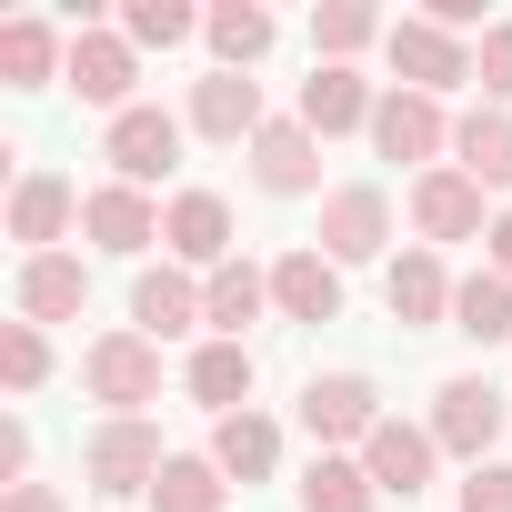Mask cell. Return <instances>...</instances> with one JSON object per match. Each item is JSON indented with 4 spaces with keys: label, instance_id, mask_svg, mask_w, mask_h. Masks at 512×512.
Here are the masks:
<instances>
[{
    "label": "cell",
    "instance_id": "cell-1",
    "mask_svg": "<svg viewBox=\"0 0 512 512\" xmlns=\"http://www.w3.org/2000/svg\"><path fill=\"white\" fill-rule=\"evenodd\" d=\"M161 462H171V452H161V422H151V412H131V422H121V412H101V422H91V442H81V472H91V492H101V502L151 492V482H161Z\"/></svg>",
    "mask_w": 512,
    "mask_h": 512
},
{
    "label": "cell",
    "instance_id": "cell-2",
    "mask_svg": "<svg viewBox=\"0 0 512 512\" xmlns=\"http://www.w3.org/2000/svg\"><path fill=\"white\" fill-rule=\"evenodd\" d=\"M382 422H392V412H382L372 372H312V382H302V432H312V452H362Z\"/></svg>",
    "mask_w": 512,
    "mask_h": 512
},
{
    "label": "cell",
    "instance_id": "cell-3",
    "mask_svg": "<svg viewBox=\"0 0 512 512\" xmlns=\"http://www.w3.org/2000/svg\"><path fill=\"white\" fill-rule=\"evenodd\" d=\"M81 392H91V402H111V412L131 422L141 402H161V342H151V332H131V322H121V332H101V342L81 352Z\"/></svg>",
    "mask_w": 512,
    "mask_h": 512
},
{
    "label": "cell",
    "instance_id": "cell-4",
    "mask_svg": "<svg viewBox=\"0 0 512 512\" xmlns=\"http://www.w3.org/2000/svg\"><path fill=\"white\" fill-rule=\"evenodd\" d=\"M372 151L382 161H412V181L422 171H442V151H452V111L432 101V91H382V111H372Z\"/></svg>",
    "mask_w": 512,
    "mask_h": 512
},
{
    "label": "cell",
    "instance_id": "cell-5",
    "mask_svg": "<svg viewBox=\"0 0 512 512\" xmlns=\"http://www.w3.org/2000/svg\"><path fill=\"white\" fill-rule=\"evenodd\" d=\"M382 51H392L402 91H432V101H442V91H462V81H472V41H462V31H442L432 11L392 21V41H382Z\"/></svg>",
    "mask_w": 512,
    "mask_h": 512
},
{
    "label": "cell",
    "instance_id": "cell-6",
    "mask_svg": "<svg viewBox=\"0 0 512 512\" xmlns=\"http://www.w3.org/2000/svg\"><path fill=\"white\" fill-rule=\"evenodd\" d=\"M181 131L191 121H171L161 101H131L111 131H101V161H111V181H131V191H151L171 161H181Z\"/></svg>",
    "mask_w": 512,
    "mask_h": 512
},
{
    "label": "cell",
    "instance_id": "cell-7",
    "mask_svg": "<svg viewBox=\"0 0 512 512\" xmlns=\"http://www.w3.org/2000/svg\"><path fill=\"white\" fill-rule=\"evenodd\" d=\"M161 251H171V262L181 272H221V262H241V251H231V201L221 191H171L161 201Z\"/></svg>",
    "mask_w": 512,
    "mask_h": 512
},
{
    "label": "cell",
    "instance_id": "cell-8",
    "mask_svg": "<svg viewBox=\"0 0 512 512\" xmlns=\"http://www.w3.org/2000/svg\"><path fill=\"white\" fill-rule=\"evenodd\" d=\"M382 241H392V191L382 181L322 191V262H382Z\"/></svg>",
    "mask_w": 512,
    "mask_h": 512
},
{
    "label": "cell",
    "instance_id": "cell-9",
    "mask_svg": "<svg viewBox=\"0 0 512 512\" xmlns=\"http://www.w3.org/2000/svg\"><path fill=\"white\" fill-rule=\"evenodd\" d=\"M61 81H71L91 111H111V121H121V111H131V81H141V51H131L121 31L81 21V31H71V71H61Z\"/></svg>",
    "mask_w": 512,
    "mask_h": 512
},
{
    "label": "cell",
    "instance_id": "cell-10",
    "mask_svg": "<svg viewBox=\"0 0 512 512\" xmlns=\"http://www.w3.org/2000/svg\"><path fill=\"white\" fill-rule=\"evenodd\" d=\"M432 442H442V452H462V462L482 472V452L502 442V392H492L482 372H452V382L432 392Z\"/></svg>",
    "mask_w": 512,
    "mask_h": 512
},
{
    "label": "cell",
    "instance_id": "cell-11",
    "mask_svg": "<svg viewBox=\"0 0 512 512\" xmlns=\"http://www.w3.org/2000/svg\"><path fill=\"white\" fill-rule=\"evenodd\" d=\"M412 231H422V251H442V241H482L492 221H482V181L472 171H422L412 181Z\"/></svg>",
    "mask_w": 512,
    "mask_h": 512
},
{
    "label": "cell",
    "instance_id": "cell-12",
    "mask_svg": "<svg viewBox=\"0 0 512 512\" xmlns=\"http://www.w3.org/2000/svg\"><path fill=\"white\" fill-rule=\"evenodd\" d=\"M201 141H262L272 131V111H262V81H251V71H211V81H191V111H181Z\"/></svg>",
    "mask_w": 512,
    "mask_h": 512
},
{
    "label": "cell",
    "instance_id": "cell-13",
    "mask_svg": "<svg viewBox=\"0 0 512 512\" xmlns=\"http://www.w3.org/2000/svg\"><path fill=\"white\" fill-rule=\"evenodd\" d=\"M71 221H81V191H71L61 171H21V181H11V241H21V262L61 251Z\"/></svg>",
    "mask_w": 512,
    "mask_h": 512
},
{
    "label": "cell",
    "instance_id": "cell-14",
    "mask_svg": "<svg viewBox=\"0 0 512 512\" xmlns=\"http://www.w3.org/2000/svg\"><path fill=\"white\" fill-rule=\"evenodd\" d=\"M131 332H151V342H181V332H211V312H201V282H191L181 262H151V272L131 282Z\"/></svg>",
    "mask_w": 512,
    "mask_h": 512
},
{
    "label": "cell",
    "instance_id": "cell-15",
    "mask_svg": "<svg viewBox=\"0 0 512 512\" xmlns=\"http://www.w3.org/2000/svg\"><path fill=\"white\" fill-rule=\"evenodd\" d=\"M432 462H442L432 422H382V432L362 442V472H372V492H382V502H412V492L432 482Z\"/></svg>",
    "mask_w": 512,
    "mask_h": 512
},
{
    "label": "cell",
    "instance_id": "cell-16",
    "mask_svg": "<svg viewBox=\"0 0 512 512\" xmlns=\"http://www.w3.org/2000/svg\"><path fill=\"white\" fill-rule=\"evenodd\" d=\"M272 312L282 322H342V262H322V241L272 262Z\"/></svg>",
    "mask_w": 512,
    "mask_h": 512
},
{
    "label": "cell",
    "instance_id": "cell-17",
    "mask_svg": "<svg viewBox=\"0 0 512 512\" xmlns=\"http://www.w3.org/2000/svg\"><path fill=\"white\" fill-rule=\"evenodd\" d=\"M382 292H392V322H402V332H452V292H462V282L442 272V251H422V241H412L402 262H392V282H382Z\"/></svg>",
    "mask_w": 512,
    "mask_h": 512
},
{
    "label": "cell",
    "instance_id": "cell-18",
    "mask_svg": "<svg viewBox=\"0 0 512 512\" xmlns=\"http://www.w3.org/2000/svg\"><path fill=\"white\" fill-rule=\"evenodd\" d=\"M372 111H382V91H372L362 71H342V61H322V71L302 81V131H312V141H342V131H372Z\"/></svg>",
    "mask_w": 512,
    "mask_h": 512
},
{
    "label": "cell",
    "instance_id": "cell-19",
    "mask_svg": "<svg viewBox=\"0 0 512 512\" xmlns=\"http://www.w3.org/2000/svg\"><path fill=\"white\" fill-rule=\"evenodd\" d=\"M251 181H262L272 201H302V191H322V141L302 131V111H292V121H272L262 141H251Z\"/></svg>",
    "mask_w": 512,
    "mask_h": 512
},
{
    "label": "cell",
    "instance_id": "cell-20",
    "mask_svg": "<svg viewBox=\"0 0 512 512\" xmlns=\"http://www.w3.org/2000/svg\"><path fill=\"white\" fill-rule=\"evenodd\" d=\"M81 231H91L101 251H151V241H161V201L131 191V181H101V191H81Z\"/></svg>",
    "mask_w": 512,
    "mask_h": 512
},
{
    "label": "cell",
    "instance_id": "cell-21",
    "mask_svg": "<svg viewBox=\"0 0 512 512\" xmlns=\"http://www.w3.org/2000/svg\"><path fill=\"white\" fill-rule=\"evenodd\" d=\"M11 302H21V322H71L91 302V262H81V251H41V262H21Z\"/></svg>",
    "mask_w": 512,
    "mask_h": 512
},
{
    "label": "cell",
    "instance_id": "cell-22",
    "mask_svg": "<svg viewBox=\"0 0 512 512\" xmlns=\"http://www.w3.org/2000/svg\"><path fill=\"white\" fill-rule=\"evenodd\" d=\"M71 71V41L41 21V11H21V21H0V81L11 91H51Z\"/></svg>",
    "mask_w": 512,
    "mask_h": 512
},
{
    "label": "cell",
    "instance_id": "cell-23",
    "mask_svg": "<svg viewBox=\"0 0 512 512\" xmlns=\"http://www.w3.org/2000/svg\"><path fill=\"white\" fill-rule=\"evenodd\" d=\"M452 171H472L482 191H512V111L472 101V111L452 121Z\"/></svg>",
    "mask_w": 512,
    "mask_h": 512
},
{
    "label": "cell",
    "instance_id": "cell-24",
    "mask_svg": "<svg viewBox=\"0 0 512 512\" xmlns=\"http://www.w3.org/2000/svg\"><path fill=\"white\" fill-rule=\"evenodd\" d=\"M211 462H221V482H272V472H282V422H272V412L211 422Z\"/></svg>",
    "mask_w": 512,
    "mask_h": 512
},
{
    "label": "cell",
    "instance_id": "cell-25",
    "mask_svg": "<svg viewBox=\"0 0 512 512\" xmlns=\"http://www.w3.org/2000/svg\"><path fill=\"white\" fill-rule=\"evenodd\" d=\"M201 312H211V342H241L251 322L272 312V272H262V262H221V272L201 282Z\"/></svg>",
    "mask_w": 512,
    "mask_h": 512
},
{
    "label": "cell",
    "instance_id": "cell-26",
    "mask_svg": "<svg viewBox=\"0 0 512 512\" xmlns=\"http://www.w3.org/2000/svg\"><path fill=\"white\" fill-rule=\"evenodd\" d=\"M181 382H191V402H211V412L231 422V412H251V382H262V362H251V342H201Z\"/></svg>",
    "mask_w": 512,
    "mask_h": 512
},
{
    "label": "cell",
    "instance_id": "cell-27",
    "mask_svg": "<svg viewBox=\"0 0 512 512\" xmlns=\"http://www.w3.org/2000/svg\"><path fill=\"white\" fill-rule=\"evenodd\" d=\"M151 512H231V482L211 452H171L161 482H151Z\"/></svg>",
    "mask_w": 512,
    "mask_h": 512
},
{
    "label": "cell",
    "instance_id": "cell-28",
    "mask_svg": "<svg viewBox=\"0 0 512 512\" xmlns=\"http://www.w3.org/2000/svg\"><path fill=\"white\" fill-rule=\"evenodd\" d=\"M201 41L221 51V71H251L272 51V11H262V0H221V11H201Z\"/></svg>",
    "mask_w": 512,
    "mask_h": 512
},
{
    "label": "cell",
    "instance_id": "cell-29",
    "mask_svg": "<svg viewBox=\"0 0 512 512\" xmlns=\"http://www.w3.org/2000/svg\"><path fill=\"white\" fill-rule=\"evenodd\" d=\"M382 492H372V472H362V452H312V472H302V512H372Z\"/></svg>",
    "mask_w": 512,
    "mask_h": 512
},
{
    "label": "cell",
    "instance_id": "cell-30",
    "mask_svg": "<svg viewBox=\"0 0 512 512\" xmlns=\"http://www.w3.org/2000/svg\"><path fill=\"white\" fill-rule=\"evenodd\" d=\"M372 41H392V21L362 11V0H322V11H312V51H322V61L352 71V51H372Z\"/></svg>",
    "mask_w": 512,
    "mask_h": 512
},
{
    "label": "cell",
    "instance_id": "cell-31",
    "mask_svg": "<svg viewBox=\"0 0 512 512\" xmlns=\"http://www.w3.org/2000/svg\"><path fill=\"white\" fill-rule=\"evenodd\" d=\"M452 332H462V342H512V282H502V272H472V282L452 292Z\"/></svg>",
    "mask_w": 512,
    "mask_h": 512
},
{
    "label": "cell",
    "instance_id": "cell-32",
    "mask_svg": "<svg viewBox=\"0 0 512 512\" xmlns=\"http://www.w3.org/2000/svg\"><path fill=\"white\" fill-rule=\"evenodd\" d=\"M201 31V11H181V0H131V11H121V41L131 51H181Z\"/></svg>",
    "mask_w": 512,
    "mask_h": 512
},
{
    "label": "cell",
    "instance_id": "cell-33",
    "mask_svg": "<svg viewBox=\"0 0 512 512\" xmlns=\"http://www.w3.org/2000/svg\"><path fill=\"white\" fill-rule=\"evenodd\" d=\"M0 382H11V392H41V382H51V342H41V322H0Z\"/></svg>",
    "mask_w": 512,
    "mask_h": 512
},
{
    "label": "cell",
    "instance_id": "cell-34",
    "mask_svg": "<svg viewBox=\"0 0 512 512\" xmlns=\"http://www.w3.org/2000/svg\"><path fill=\"white\" fill-rule=\"evenodd\" d=\"M472 81H482L492 111H512V21H492V31L472 41Z\"/></svg>",
    "mask_w": 512,
    "mask_h": 512
},
{
    "label": "cell",
    "instance_id": "cell-35",
    "mask_svg": "<svg viewBox=\"0 0 512 512\" xmlns=\"http://www.w3.org/2000/svg\"><path fill=\"white\" fill-rule=\"evenodd\" d=\"M462 512H512V462H482L462 482Z\"/></svg>",
    "mask_w": 512,
    "mask_h": 512
},
{
    "label": "cell",
    "instance_id": "cell-36",
    "mask_svg": "<svg viewBox=\"0 0 512 512\" xmlns=\"http://www.w3.org/2000/svg\"><path fill=\"white\" fill-rule=\"evenodd\" d=\"M11 482H31V432L0 422V492H11Z\"/></svg>",
    "mask_w": 512,
    "mask_h": 512
},
{
    "label": "cell",
    "instance_id": "cell-37",
    "mask_svg": "<svg viewBox=\"0 0 512 512\" xmlns=\"http://www.w3.org/2000/svg\"><path fill=\"white\" fill-rule=\"evenodd\" d=\"M482 272L512 282V211H492V231H482Z\"/></svg>",
    "mask_w": 512,
    "mask_h": 512
},
{
    "label": "cell",
    "instance_id": "cell-38",
    "mask_svg": "<svg viewBox=\"0 0 512 512\" xmlns=\"http://www.w3.org/2000/svg\"><path fill=\"white\" fill-rule=\"evenodd\" d=\"M0 512H71L51 482H11V492H0Z\"/></svg>",
    "mask_w": 512,
    "mask_h": 512
}]
</instances>
